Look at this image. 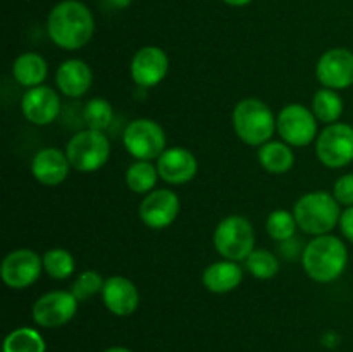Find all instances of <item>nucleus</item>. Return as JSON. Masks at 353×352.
Listing matches in <instances>:
<instances>
[{
    "label": "nucleus",
    "mask_w": 353,
    "mask_h": 352,
    "mask_svg": "<svg viewBox=\"0 0 353 352\" xmlns=\"http://www.w3.org/2000/svg\"><path fill=\"white\" fill-rule=\"evenodd\" d=\"M333 195L334 199L340 202V206H345V207L353 206V173L340 176V178L334 182Z\"/></svg>",
    "instance_id": "31"
},
{
    "label": "nucleus",
    "mask_w": 353,
    "mask_h": 352,
    "mask_svg": "<svg viewBox=\"0 0 353 352\" xmlns=\"http://www.w3.org/2000/svg\"><path fill=\"white\" fill-rule=\"evenodd\" d=\"M259 162L271 175H285L295 164V154L292 145L286 141H271L261 145L257 152Z\"/></svg>",
    "instance_id": "21"
},
{
    "label": "nucleus",
    "mask_w": 353,
    "mask_h": 352,
    "mask_svg": "<svg viewBox=\"0 0 353 352\" xmlns=\"http://www.w3.org/2000/svg\"><path fill=\"white\" fill-rule=\"evenodd\" d=\"M126 185L134 193H150L155 186L157 179L161 178L157 171V166L150 161H137L128 168L126 171Z\"/></svg>",
    "instance_id": "24"
},
{
    "label": "nucleus",
    "mask_w": 353,
    "mask_h": 352,
    "mask_svg": "<svg viewBox=\"0 0 353 352\" xmlns=\"http://www.w3.org/2000/svg\"><path fill=\"white\" fill-rule=\"evenodd\" d=\"M317 159L326 168L340 169L353 162V126L347 123L327 124L316 144Z\"/></svg>",
    "instance_id": "8"
},
{
    "label": "nucleus",
    "mask_w": 353,
    "mask_h": 352,
    "mask_svg": "<svg viewBox=\"0 0 353 352\" xmlns=\"http://www.w3.org/2000/svg\"><path fill=\"white\" fill-rule=\"evenodd\" d=\"M102 299L107 309L116 316H131L140 306V293L137 285L124 276H110L102 289Z\"/></svg>",
    "instance_id": "17"
},
{
    "label": "nucleus",
    "mask_w": 353,
    "mask_h": 352,
    "mask_svg": "<svg viewBox=\"0 0 353 352\" xmlns=\"http://www.w3.org/2000/svg\"><path fill=\"white\" fill-rule=\"evenodd\" d=\"M110 2H112L114 7H117V9H126L133 0H110Z\"/></svg>",
    "instance_id": "34"
},
{
    "label": "nucleus",
    "mask_w": 353,
    "mask_h": 352,
    "mask_svg": "<svg viewBox=\"0 0 353 352\" xmlns=\"http://www.w3.org/2000/svg\"><path fill=\"white\" fill-rule=\"evenodd\" d=\"M243 282V269L234 261H217L207 266L202 273V283L209 292L228 293L236 290Z\"/></svg>",
    "instance_id": "20"
},
{
    "label": "nucleus",
    "mask_w": 353,
    "mask_h": 352,
    "mask_svg": "<svg viewBox=\"0 0 353 352\" xmlns=\"http://www.w3.org/2000/svg\"><path fill=\"white\" fill-rule=\"evenodd\" d=\"M21 110L30 123L37 126H47L57 119L61 113V99L50 86H34L28 88L21 99Z\"/></svg>",
    "instance_id": "15"
},
{
    "label": "nucleus",
    "mask_w": 353,
    "mask_h": 352,
    "mask_svg": "<svg viewBox=\"0 0 353 352\" xmlns=\"http://www.w3.org/2000/svg\"><path fill=\"white\" fill-rule=\"evenodd\" d=\"M245 266L248 273L257 280H271L279 271L278 257L265 248H254V252L245 259Z\"/></svg>",
    "instance_id": "27"
},
{
    "label": "nucleus",
    "mask_w": 353,
    "mask_h": 352,
    "mask_svg": "<svg viewBox=\"0 0 353 352\" xmlns=\"http://www.w3.org/2000/svg\"><path fill=\"white\" fill-rule=\"evenodd\" d=\"M48 72L47 61L40 54L34 52H24L14 61L12 75L19 85L26 88H34L45 81Z\"/></svg>",
    "instance_id": "22"
},
{
    "label": "nucleus",
    "mask_w": 353,
    "mask_h": 352,
    "mask_svg": "<svg viewBox=\"0 0 353 352\" xmlns=\"http://www.w3.org/2000/svg\"><path fill=\"white\" fill-rule=\"evenodd\" d=\"M214 247L228 261H245L254 252V224L240 214L224 217L214 231Z\"/></svg>",
    "instance_id": "5"
},
{
    "label": "nucleus",
    "mask_w": 353,
    "mask_h": 352,
    "mask_svg": "<svg viewBox=\"0 0 353 352\" xmlns=\"http://www.w3.org/2000/svg\"><path fill=\"white\" fill-rule=\"evenodd\" d=\"M103 352H133V351H130V349H126V347H110Z\"/></svg>",
    "instance_id": "35"
},
{
    "label": "nucleus",
    "mask_w": 353,
    "mask_h": 352,
    "mask_svg": "<svg viewBox=\"0 0 353 352\" xmlns=\"http://www.w3.org/2000/svg\"><path fill=\"white\" fill-rule=\"evenodd\" d=\"M312 113L317 121L324 124L338 123L343 114V99L336 90L321 88L317 90L312 99Z\"/></svg>",
    "instance_id": "23"
},
{
    "label": "nucleus",
    "mask_w": 353,
    "mask_h": 352,
    "mask_svg": "<svg viewBox=\"0 0 353 352\" xmlns=\"http://www.w3.org/2000/svg\"><path fill=\"white\" fill-rule=\"evenodd\" d=\"M78 304L71 290L48 292L33 304V321L41 328L64 326L76 316Z\"/></svg>",
    "instance_id": "11"
},
{
    "label": "nucleus",
    "mask_w": 353,
    "mask_h": 352,
    "mask_svg": "<svg viewBox=\"0 0 353 352\" xmlns=\"http://www.w3.org/2000/svg\"><path fill=\"white\" fill-rule=\"evenodd\" d=\"M296 226L299 224H296L295 216L290 211L285 209L272 211L268 216V221H265V231H268V235L272 240L279 242V244L295 237Z\"/></svg>",
    "instance_id": "29"
},
{
    "label": "nucleus",
    "mask_w": 353,
    "mask_h": 352,
    "mask_svg": "<svg viewBox=\"0 0 353 352\" xmlns=\"http://www.w3.org/2000/svg\"><path fill=\"white\" fill-rule=\"evenodd\" d=\"M340 228H341V233L345 235V238H347L350 244H353V206L347 207V209L341 213Z\"/></svg>",
    "instance_id": "32"
},
{
    "label": "nucleus",
    "mask_w": 353,
    "mask_h": 352,
    "mask_svg": "<svg viewBox=\"0 0 353 352\" xmlns=\"http://www.w3.org/2000/svg\"><path fill=\"white\" fill-rule=\"evenodd\" d=\"M65 155L71 162V168H74L76 171H99L110 157L109 138L103 131H79L65 145Z\"/></svg>",
    "instance_id": "6"
},
{
    "label": "nucleus",
    "mask_w": 353,
    "mask_h": 352,
    "mask_svg": "<svg viewBox=\"0 0 353 352\" xmlns=\"http://www.w3.org/2000/svg\"><path fill=\"white\" fill-rule=\"evenodd\" d=\"M47 31L50 40L64 50H78L93 37L95 21L85 3L64 0L48 14Z\"/></svg>",
    "instance_id": "1"
},
{
    "label": "nucleus",
    "mask_w": 353,
    "mask_h": 352,
    "mask_svg": "<svg viewBox=\"0 0 353 352\" xmlns=\"http://www.w3.org/2000/svg\"><path fill=\"white\" fill-rule=\"evenodd\" d=\"M178 214L179 197L168 188L152 190L140 204V219L152 230H164L171 226Z\"/></svg>",
    "instance_id": "13"
},
{
    "label": "nucleus",
    "mask_w": 353,
    "mask_h": 352,
    "mask_svg": "<svg viewBox=\"0 0 353 352\" xmlns=\"http://www.w3.org/2000/svg\"><path fill=\"white\" fill-rule=\"evenodd\" d=\"M43 269V259L31 248H16L3 257L0 276L9 289L24 290L37 283Z\"/></svg>",
    "instance_id": "10"
},
{
    "label": "nucleus",
    "mask_w": 353,
    "mask_h": 352,
    "mask_svg": "<svg viewBox=\"0 0 353 352\" xmlns=\"http://www.w3.org/2000/svg\"><path fill=\"white\" fill-rule=\"evenodd\" d=\"M55 83H57L59 92L64 93L65 97L78 99L92 88V68L81 59H68L57 68Z\"/></svg>",
    "instance_id": "19"
},
{
    "label": "nucleus",
    "mask_w": 353,
    "mask_h": 352,
    "mask_svg": "<svg viewBox=\"0 0 353 352\" xmlns=\"http://www.w3.org/2000/svg\"><path fill=\"white\" fill-rule=\"evenodd\" d=\"M43 271L54 280H65L74 273L76 261L69 251L62 247L50 248L43 254Z\"/></svg>",
    "instance_id": "26"
},
{
    "label": "nucleus",
    "mask_w": 353,
    "mask_h": 352,
    "mask_svg": "<svg viewBox=\"0 0 353 352\" xmlns=\"http://www.w3.org/2000/svg\"><path fill=\"white\" fill-rule=\"evenodd\" d=\"M103 283H105V280L102 278V275L99 271H95V269H86V271L79 273L76 276V280L71 285V292L79 302H85V300L97 295V293H102Z\"/></svg>",
    "instance_id": "30"
},
{
    "label": "nucleus",
    "mask_w": 353,
    "mask_h": 352,
    "mask_svg": "<svg viewBox=\"0 0 353 352\" xmlns=\"http://www.w3.org/2000/svg\"><path fill=\"white\" fill-rule=\"evenodd\" d=\"M123 141L126 150L137 161H154L161 157L162 152L165 150L168 138H165L164 128L157 121L140 117L128 124Z\"/></svg>",
    "instance_id": "7"
},
{
    "label": "nucleus",
    "mask_w": 353,
    "mask_h": 352,
    "mask_svg": "<svg viewBox=\"0 0 353 352\" xmlns=\"http://www.w3.org/2000/svg\"><path fill=\"white\" fill-rule=\"evenodd\" d=\"M69 168H71V162L65 152L55 147L41 148L31 161V173L34 179L45 186H55L65 182L69 176Z\"/></svg>",
    "instance_id": "18"
},
{
    "label": "nucleus",
    "mask_w": 353,
    "mask_h": 352,
    "mask_svg": "<svg viewBox=\"0 0 353 352\" xmlns=\"http://www.w3.org/2000/svg\"><path fill=\"white\" fill-rule=\"evenodd\" d=\"M43 337L34 328L21 326L10 331L3 340V352H45Z\"/></svg>",
    "instance_id": "25"
},
{
    "label": "nucleus",
    "mask_w": 353,
    "mask_h": 352,
    "mask_svg": "<svg viewBox=\"0 0 353 352\" xmlns=\"http://www.w3.org/2000/svg\"><path fill=\"white\" fill-rule=\"evenodd\" d=\"M231 119L238 138L252 147L268 144L276 131L274 113L268 104L259 99L240 100Z\"/></svg>",
    "instance_id": "4"
},
{
    "label": "nucleus",
    "mask_w": 353,
    "mask_h": 352,
    "mask_svg": "<svg viewBox=\"0 0 353 352\" xmlns=\"http://www.w3.org/2000/svg\"><path fill=\"white\" fill-rule=\"evenodd\" d=\"M168 54L161 47H155V45L141 47L131 59V78L138 86H143V88L157 86L168 76Z\"/></svg>",
    "instance_id": "14"
},
{
    "label": "nucleus",
    "mask_w": 353,
    "mask_h": 352,
    "mask_svg": "<svg viewBox=\"0 0 353 352\" xmlns=\"http://www.w3.org/2000/svg\"><path fill=\"white\" fill-rule=\"evenodd\" d=\"M223 2L228 3V6H233V7H243V6H248L252 0H223Z\"/></svg>",
    "instance_id": "33"
},
{
    "label": "nucleus",
    "mask_w": 353,
    "mask_h": 352,
    "mask_svg": "<svg viewBox=\"0 0 353 352\" xmlns=\"http://www.w3.org/2000/svg\"><path fill=\"white\" fill-rule=\"evenodd\" d=\"M276 130L292 147H305L317 138V117L302 104H288L276 117Z\"/></svg>",
    "instance_id": "9"
},
{
    "label": "nucleus",
    "mask_w": 353,
    "mask_h": 352,
    "mask_svg": "<svg viewBox=\"0 0 353 352\" xmlns=\"http://www.w3.org/2000/svg\"><path fill=\"white\" fill-rule=\"evenodd\" d=\"M293 216L300 230L307 235L321 237L340 224V202L330 192H309L296 200Z\"/></svg>",
    "instance_id": "3"
},
{
    "label": "nucleus",
    "mask_w": 353,
    "mask_h": 352,
    "mask_svg": "<svg viewBox=\"0 0 353 352\" xmlns=\"http://www.w3.org/2000/svg\"><path fill=\"white\" fill-rule=\"evenodd\" d=\"M316 75L324 88L345 90L353 85V52L348 48H330L321 55Z\"/></svg>",
    "instance_id": "12"
},
{
    "label": "nucleus",
    "mask_w": 353,
    "mask_h": 352,
    "mask_svg": "<svg viewBox=\"0 0 353 352\" xmlns=\"http://www.w3.org/2000/svg\"><path fill=\"white\" fill-rule=\"evenodd\" d=\"M83 119H85L88 130L105 131L114 119L112 106L109 100L100 99V97L88 100L83 109Z\"/></svg>",
    "instance_id": "28"
},
{
    "label": "nucleus",
    "mask_w": 353,
    "mask_h": 352,
    "mask_svg": "<svg viewBox=\"0 0 353 352\" xmlns=\"http://www.w3.org/2000/svg\"><path fill=\"white\" fill-rule=\"evenodd\" d=\"M307 275L317 283H331L340 278L348 264V248L334 235H321L310 240L302 252Z\"/></svg>",
    "instance_id": "2"
},
{
    "label": "nucleus",
    "mask_w": 353,
    "mask_h": 352,
    "mask_svg": "<svg viewBox=\"0 0 353 352\" xmlns=\"http://www.w3.org/2000/svg\"><path fill=\"white\" fill-rule=\"evenodd\" d=\"M159 176L171 185H185L192 182L199 171V161L185 147H171L157 159Z\"/></svg>",
    "instance_id": "16"
}]
</instances>
